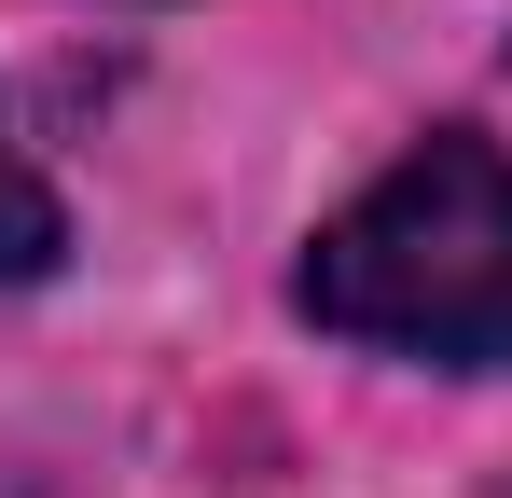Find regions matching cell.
<instances>
[{
    "mask_svg": "<svg viewBox=\"0 0 512 498\" xmlns=\"http://www.w3.org/2000/svg\"><path fill=\"white\" fill-rule=\"evenodd\" d=\"M291 305L346 346L443 360V374H512V153L499 139H416L374 194H346Z\"/></svg>",
    "mask_w": 512,
    "mask_h": 498,
    "instance_id": "1",
    "label": "cell"
},
{
    "mask_svg": "<svg viewBox=\"0 0 512 498\" xmlns=\"http://www.w3.org/2000/svg\"><path fill=\"white\" fill-rule=\"evenodd\" d=\"M70 249V222H56V194H42V166L14 153V125H0V277H42Z\"/></svg>",
    "mask_w": 512,
    "mask_h": 498,
    "instance_id": "2",
    "label": "cell"
}]
</instances>
